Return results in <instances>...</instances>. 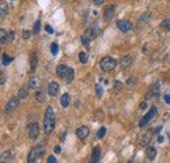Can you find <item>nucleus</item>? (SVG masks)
<instances>
[{"instance_id": "33", "label": "nucleus", "mask_w": 170, "mask_h": 163, "mask_svg": "<svg viewBox=\"0 0 170 163\" xmlns=\"http://www.w3.org/2000/svg\"><path fill=\"white\" fill-rule=\"evenodd\" d=\"M127 85L130 86V88H132L133 85H136V78L135 77H130V78H128V81H127Z\"/></svg>"}, {"instance_id": "25", "label": "nucleus", "mask_w": 170, "mask_h": 163, "mask_svg": "<svg viewBox=\"0 0 170 163\" xmlns=\"http://www.w3.org/2000/svg\"><path fill=\"white\" fill-rule=\"evenodd\" d=\"M35 99H37L38 102H43V100H44V93L42 90L37 91V93H35Z\"/></svg>"}, {"instance_id": "23", "label": "nucleus", "mask_w": 170, "mask_h": 163, "mask_svg": "<svg viewBox=\"0 0 170 163\" xmlns=\"http://www.w3.org/2000/svg\"><path fill=\"white\" fill-rule=\"evenodd\" d=\"M161 29L165 32H170V18H166L161 22Z\"/></svg>"}, {"instance_id": "5", "label": "nucleus", "mask_w": 170, "mask_h": 163, "mask_svg": "<svg viewBox=\"0 0 170 163\" xmlns=\"http://www.w3.org/2000/svg\"><path fill=\"white\" fill-rule=\"evenodd\" d=\"M18 103H20V98H11V99L8 100L7 106H5V111H7L8 114H12V112L18 107Z\"/></svg>"}, {"instance_id": "45", "label": "nucleus", "mask_w": 170, "mask_h": 163, "mask_svg": "<svg viewBox=\"0 0 170 163\" xmlns=\"http://www.w3.org/2000/svg\"><path fill=\"white\" fill-rule=\"evenodd\" d=\"M157 141H158V142H162V141H164V137H162V136H158V137H157Z\"/></svg>"}, {"instance_id": "31", "label": "nucleus", "mask_w": 170, "mask_h": 163, "mask_svg": "<svg viewBox=\"0 0 170 163\" xmlns=\"http://www.w3.org/2000/svg\"><path fill=\"white\" fill-rule=\"evenodd\" d=\"M5 38H7V32L4 29L0 30V39H1V44L5 43Z\"/></svg>"}, {"instance_id": "30", "label": "nucleus", "mask_w": 170, "mask_h": 163, "mask_svg": "<svg viewBox=\"0 0 170 163\" xmlns=\"http://www.w3.org/2000/svg\"><path fill=\"white\" fill-rule=\"evenodd\" d=\"M96 93H97V97H102V94H104V88L99 84L96 85Z\"/></svg>"}, {"instance_id": "39", "label": "nucleus", "mask_w": 170, "mask_h": 163, "mask_svg": "<svg viewBox=\"0 0 170 163\" xmlns=\"http://www.w3.org/2000/svg\"><path fill=\"white\" fill-rule=\"evenodd\" d=\"M46 32L49 33V34H52V33H54V29H52L50 25H46Z\"/></svg>"}, {"instance_id": "7", "label": "nucleus", "mask_w": 170, "mask_h": 163, "mask_svg": "<svg viewBox=\"0 0 170 163\" xmlns=\"http://www.w3.org/2000/svg\"><path fill=\"white\" fill-rule=\"evenodd\" d=\"M29 129V137L32 140H35L38 137V134H40V125L37 124V123H32V124L28 127Z\"/></svg>"}, {"instance_id": "8", "label": "nucleus", "mask_w": 170, "mask_h": 163, "mask_svg": "<svg viewBox=\"0 0 170 163\" xmlns=\"http://www.w3.org/2000/svg\"><path fill=\"white\" fill-rule=\"evenodd\" d=\"M76 136L79 137L80 140H85L86 137L89 136V128L85 127V125H81L76 129Z\"/></svg>"}, {"instance_id": "29", "label": "nucleus", "mask_w": 170, "mask_h": 163, "mask_svg": "<svg viewBox=\"0 0 170 163\" xmlns=\"http://www.w3.org/2000/svg\"><path fill=\"white\" fill-rule=\"evenodd\" d=\"M79 60L81 61L83 64H85L86 61H88V55H86L85 52H80V54H79Z\"/></svg>"}, {"instance_id": "35", "label": "nucleus", "mask_w": 170, "mask_h": 163, "mask_svg": "<svg viewBox=\"0 0 170 163\" xmlns=\"http://www.w3.org/2000/svg\"><path fill=\"white\" fill-rule=\"evenodd\" d=\"M30 35H32V32H29V30H24L22 32V38L24 39H28Z\"/></svg>"}, {"instance_id": "19", "label": "nucleus", "mask_w": 170, "mask_h": 163, "mask_svg": "<svg viewBox=\"0 0 170 163\" xmlns=\"http://www.w3.org/2000/svg\"><path fill=\"white\" fill-rule=\"evenodd\" d=\"M60 105H62V107H64V108H67L69 106V95L67 94V93L60 97Z\"/></svg>"}, {"instance_id": "22", "label": "nucleus", "mask_w": 170, "mask_h": 163, "mask_svg": "<svg viewBox=\"0 0 170 163\" xmlns=\"http://www.w3.org/2000/svg\"><path fill=\"white\" fill-rule=\"evenodd\" d=\"M66 81L67 82H71V81H73V78H75V71L72 68H69L68 69V72H67V74H66Z\"/></svg>"}, {"instance_id": "24", "label": "nucleus", "mask_w": 170, "mask_h": 163, "mask_svg": "<svg viewBox=\"0 0 170 163\" xmlns=\"http://www.w3.org/2000/svg\"><path fill=\"white\" fill-rule=\"evenodd\" d=\"M150 136H152L150 133H145V134H144L143 138H141V145H143V146H148V144L150 142Z\"/></svg>"}, {"instance_id": "21", "label": "nucleus", "mask_w": 170, "mask_h": 163, "mask_svg": "<svg viewBox=\"0 0 170 163\" xmlns=\"http://www.w3.org/2000/svg\"><path fill=\"white\" fill-rule=\"evenodd\" d=\"M12 60H13V59L11 58L9 55L3 54V56H1V64H3V65H4V67H7L8 64H11V63H12Z\"/></svg>"}, {"instance_id": "28", "label": "nucleus", "mask_w": 170, "mask_h": 163, "mask_svg": "<svg viewBox=\"0 0 170 163\" xmlns=\"http://www.w3.org/2000/svg\"><path fill=\"white\" fill-rule=\"evenodd\" d=\"M13 38H15V33H13V32H8L7 33V38H5V43H11V42L13 41Z\"/></svg>"}, {"instance_id": "40", "label": "nucleus", "mask_w": 170, "mask_h": 163, "mask_svg": "<svg viewBox=\"0 0 170 163\" xmlns=\"http://www.w3.org/2000/svg\"><path fill=\"white\" fill-rule=\"evenodd\" d=\"M54 151H55L56 154H59L60 151H62V148H60V146H55V148H54Z\"/></svg>"}, {"instance_id": "2", "label": "nucleus", "mask_w": 170, "mask_h": 163, "mask_svg": "<svg viewBox=\"0 0 170 163\" xmlns=\"http://www.w3.org/2000/svg\"><path fill=\"white\" fill-rule=\"evenodd\" d=\"M115 67H116V60L113 59V58H110V56H106V58H104L101 61H99V68H101L104 72L114 71Z\"/></svg>"}, {"instance_id": "9", "label": "nucleus", "mask_w": 170, "mask_h": 163, "mask_svg": "<svg viewBox=\"0 0 170 163\" xmlns=\"http://www.w3.org/2000/svg\"><path fill=\"white\" fill-rule=\"evenodd\" d=\"M42 154H43V150L38 151L37 149H34V150H32L29 153V155H28V162H29V163H34L35 161H37L38 157H41Z\"/></svg>"}, {"instance_id": "46", "label": "nucleus", "mask_w": 170, "mask_h": 163, "mask_svg": "<svg viewBox=\"0 0 170 163\" xmlns=\"http://www.w3.org/2000/svg\"><path fill=\"white\" fill-rule=\"evenodd\" d=\"M3 84H4V74L1 73V85H3Z\"/></svg>"}, {"instance_id": "17", "label": "nucleus", "mask_w": 170, "mask_h": 163, "mask_svg": "<svg viewBox=\"0 0 170 163\" xmlns=\"http://www.w3.org/2000/svg\"><path fill=\"white\" fill-rule=\"evenodd\" d=\"M114 12H115V7L114 5H109V7L105 9V18L106 20H110L111 17H113V15H114Z\"/></svg>"}, {"instance_id": "13", "label": "nucleus", "mask_w": 170, "mask_h": 163, "mask_svg": "<svg viewBox=\"0 0 170 163\" xmlns=\"http://www.w3.org/2000/svg\"><path fill=\"white\" fill-rule=\"evenodd\" d=\"M149 95L152 98H156L160 95V82H154L150 88V91H149Z\"/></svg>"}, {"instance_id": "6", "label": "nucleus", "mask_w": 170, "mask_h": 163, "mask_svg": "<svg viewBox=\"0 0 170 163\" xmlns=\"http://www.w3.org/2000/svg\"><path fill=\"white\" fill-rule=\"evenodd\" d=\"M116 26H118V29L123 33H127L132 29V24H131L130 21H127V20H119V21L116 22Z\"/></svg>"}, {"instance_id": "10", "label": "nucleus", "mask_w": 170, "mask_h": 163, "mask_svg": "<svg viewBox=\"0 0 170 163\" xmlns=\"http://www.w3.org/2000/svg\"><path fill=\"white\" fill-rule=\"evenodd\" d=\"M58 91H59V85H58V82H50L49 84V86H47V93H49L50 95H56L58 94Z\"/></svg>"}, {"instance_id": "20", "label": "nucleus", "mask_w": 170, "mask_h": 163, "mask_svg": "<svg viewBox=\"0 0 170 163\" xmlns=\"http://www.w3.org/2000/svg\"><path fill=\"white\" fill-rule=\"evenodd\" d=\"M28 94H29V88L24 85L20 89V93H18V98H20V99H24V98L28 97Z\"/></svg>"}, {"instance_id": "14", "label": "nucleus", "mask_w": 170, "mask_h": 163, "mask_svg": "<svg viewBox=\"0 0 170 163\" xmlns=\"http://www.w3.org/2000/svg\"><path fill=\"white\" fill-rule=\"evenodd\" d=\"M37 63H38V58H37V54L33 52L32 56H30V71L34 72L37 69Z\"/></svg>"}, {"instance_id": "36", "label": "nucleus", "mask_w": 170, "mask_h": 163, "mask_svg": "<svg viewBox=\"0 0 170 163\" xmlns=\"http://www.w3.org/2000/svg\"><path fill=\"white\" fill-rule=\"evenodd\" d=\"M5 15H7V9H5L4 3H3V4H1V18H4Z\"/></svg>"}, {"instance_id": "18", "label": "nucleus", "mask_w": 170, "mask_h": 163, "mask_svg": "<svg viewBox=\"0 0 170 163\" xmlns=\"http://www.w3.org/2000/svg\"><path fill=\"white\" fill-rule=\"evenodd\" d=\"M40 85H41V81H40V78H38V77H32L29 80V88L37 89V88H40Z\"/></svg>"}, {"instance_id": "37", "label": "nucleus", "mask_w": 170, "mask_h": 163, "mask_svg": "<svg viewBox=\"0 0 170 163\" xmlns=\"http://www.w3.org/2000/svg\"><path fill=\"white\" fill-rule=\"evenodd\" d=\"M122 88H123V84L119 82V81H116V82H115V89H116V90H121Z\"/></svg>"}, {"instance_id": "12", "label": "nucleus", "mask_w": 170, "mask_h": 163, "mask_svg": "<svg viewBox=\"0 0 170 163\" xmlns=\"http://www.w3.org/2000/svg\"><path fill=\"white\" fill-rule=\"evenodd\" d=\"M68 69H69L68 65H66V64H59V65H58V68H56V74L59 76V77H66Z\"/></svg>"}, {"instance_id": "1", "label": "nucleus", "mask_w": 170, "mask_h": 163, "mask_svg": "<svg viewBox=\"0 0 170 163\" xmlns=\"http://www.w3.org/2000/svg\"><path fill=\"white\" fill-rule=\"evenodd\" d=\"M55 128V114H54V110H52L51 106L46 108V112H44V119H43V129H44V133L50 134L52 133Z\"/></svg>"}, {"instance_id": "41", "label": "nucleus", "mask_w": 170, "mask_h": 163, "mask_svg": "<svg viewBox=\"0 0 170 163\" xmlns=\"http://www.w3.org/2000/svg\"><path fill=\"white\" fill-rule=\"evenodd\" d=\"M164 100H165L168 105H170V95H165V97H164Z\"/></svg>"}, {"instance_id": "26", "label": "nucleus", "mask_w": 170, "mask_h": 163, "mask_svg": "<svg viewBox=\"0 0 170 163\" xmlns=\"http://www.w3.org/2000/svg\"><path fill=\"white\" fill-rule=\"evenodd\" d=\"M105 134H106V128L101 127V128L98 129V132H97V137L101 140V138H104V137H105Z\"/></svg>"}, {"instance_id": "27", "label": "nucleus", "mask_w": 170, "mask_h": 163, "mask_svg": "<svg viewBox=\"0 0 170 163\" xmlns=\"http://www.w3.org/2000/svg\"><path fill=\"white\" fill-rule=\"evenodd\" d=\"M40 30H41V21H40V20H37L35 24H34V27H33V33H34V34H38Z\"/></svg>"}, {"instance_id": "32", "label": "nucleus", "mask_w": 170, "mask_h": 163, "mask_svg": "<svg viewBox=\"0 0 170 163\" xmlns=\"http://www.w3.org/2000/svg\"><path fill=\"white\" fill-rule=\"evenodd\" d=\"M58 50H59V47H58V44H56V43H52V44H51V54L55 56V55L58 54Z\"/></svg>"}, {"instance_id": "11", "label": "nucleus", "mask_w": 170, "mask_h": 163, "mask_svg": "<svg viewBox=\"0 0 170 163\" xmlns=\"http://www.w3.org/2000/svg\"><path fill=\"white\" fill-rule=\"evenodd\" d=\"M99 157H101V148H99V146H96V148L93 149V153H92L90 162H93V163L99 162Z\"/></svg>"}, {"instance_id": "4", "label": "nucleus", "mask_w": 170, "mask_h": 163, "mask_svg": "<svg viewBox=\"0 0 170 163\" xmlns=\"http://www.w3.org/2000/svg\"><path fill=\"white\" fill-rule=\"evenodd\" d=\"M98 33H99V27H98V24H93L92 26H89L88 29L85 30V33H84V35L86 37V38H89L90 41H93V39H96V37L98 35Z\"/></svg>"}, {"instance_id": "15", "label": "nucleus", "mask_w": 170, "mask_h": 163, "mask_svg": "<svg viewBox=\"0 0 170 163\" xmlns=\"http://www.w3.org/2000/svg\"><path fill=\"white\" fill-rule=\"evenodd\" d=\"M131 64H132V58H131L130 55L123 56V58H122V60H121L122 68H128V67H131Z\"/></svg>"}, {"instance_id": "44", "label": "nucleus", "mask_w": 170, "mask_h": 163, "mask_svg": "<svg viewBox=\"0 0 170 163\" xmlns=\"http://www.w3.org/2000/svg\"><path fill=\"white\" fill-rule=\"evenodd\" d=\"M145 107H147V103H145V102H143V103L140 105V108H141V110H144Z\"/></svg>"}, {"instance_id": "34", "label": "nucleus", "mask_w": 170, "mask_h": 163, "mask_svg": "<svg viewBox=\"0 0 170 163\" xmlns=\"http://www.w3.org/2000/svg\"><path fill=\"white\" fill-rule=\"evenodd\" d=\"M89 41H90L89 38H86L85 35H81V42L84 43V46L86 47V48H89Z\"/></svg>"}, {"instance_id": "42", "label": "nucleus", "mask_w": 170, "mask_h": 163, "mask_svg": "<svg viewBox=\"0 0 170 163\" xmlns=\"http://www.w3.org/2000/svg\"><path fill=\"white\" fill-rule=\"evenodd\" d=\"M161 129H162V128H161V127H157V128H154V129H153V133H160V132H161Z\"/></svg>"}, {"instance_id": "3", "label": "nucleus", "mask_w": 170, "mask_h": 163, "mask_svg": "<svg viewBox=\"0 0 170 163\" xmlns=\"http://www.w3.org/2000/svg\"><path fill=\"white\" fill-rule=\"evenodd\" d=\"M156 114H157V107H154V106H153V107H150V110H149L148 112H147V115H145V116H143V117H141L140 123H139V127H140V128L145 127V125L148 124V123L150 122V120H152L153 117L156 116Z\"/></svg>"}, {"instance_id": "38", "label": "nucleus", "mask_w": 170, "mask_h": 163, "mask_svg": "<svg viewBox=\"0 0 170 163\" xmlns=\"http://www.w3.org/2000/svg\"><path fill=\"white\" fill-rule=\"evenodd\" d=\"M47 162L49 163H56L58 161H56V158H55V157H49V158H47Z\"/></svg>"}, {"instance_id": "16", "label": "nucleus", "mask_w": 170, "mask_h": 163, "mask_svg": "<svg viewBox=\"0 0 170 163\" xmlns=\"http://www.w3.org/2000/svg\"><path fill=\"white\" fill-rule=\"evenodd\" d=\"M156 155H157V150L154 148H152V146H148L147 148V157H148V159L153 161L156 158Z\"/></svg>"}, {"instance_id": "43", "label": "nucleus", "mask_w": 170, "mask_h": 163, "mask_svg": "<svg viewBox=\"0 0 170 163\" xmlns=\"http://www.w3.org/2000/svg\"><path fill=\"white\" fill-rule=\"evenodd\" d=\"M93 3H94L96 5H101L102 3H104V0H93Z\"/></svg>"}]
</instances>
